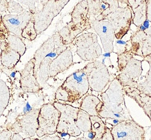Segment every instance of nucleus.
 I'll list each match as a JSON object with an SVG mask.
<instances>
[{"label":"nucleus","instance_id":"obj_10","mask_svg":"<svg viewBox=\"0 0 151 140\" xmlns=\"http://www.w3.org/2000/svg\"><path fill=\"white\" fill-rule=\"evenodd\" d=\"M111 22L113 27L115 38L121 40L129 32L132 21V14L130 8H119L109 14L105 20Z\"/></svg>","mask_w":151,"mask_h":140},{"label":"nucleus","instance_id":"obj_15","mask_svg":"<svg viewBox=\"0 0 151 140\" xmlns=\"http://www.w3.org/2000/svg\"><path fill=\"white\" fill-rule=\"evenodd\" d=\"M35 60L33 58L25 64L20 72V85L22 90L26 93H37L41 90L35 72Z\"/></svg>","mask_w":151,"mask_h":140},{"label":"nucleus","instance_id":"obj_33","mask_svg":"<svg viewBox=\"0 0 151 140\" xmlns=\"http://www.w3.org/2000/svg\"><path fill=\"white\" fill-rule=\"evenodd\" d=\"M93 140H114L111 134V129L108 127H106V131L105 134H104L102 138L99 139H93Z\"/></svg>","mask_w":151,"mask_h":140},{"label":"nucleus","instance_id":"obj_27","mask_svg":"<svg viewBox=\"0 0 151 140\" xmlns=\"http://www.w3.org/2000/svg\"><path fill=\"white\" fill-rule=\"evenodd\" d=\"M101 2L108 6V9L101 13L95 19L97 20H105L107 16L116 9L119 8V2L117 0H101Z\"/></svg>","mask_w":151,"mask_h":140},{"label":"nucleus","instance_id":"obj_38","mask_svg":"<svg viewBox=\"0 0 151 140\" xmlns=\"http://www.w3.org/2000/svg\"><path fill=\"white\" fill-rule=\"evenodd\" d=\"M32 109L31 106L29 104V103L28 102L25 107H24L23 108V113H24V114H26L27 113L30 112L31 111H32Z\"/></svg>","mask_w":151,"mask_h":140},{"label":"nucleus","instance_id":"obj_31","mask_svg":"<svg viewBox=\"0 0 151 140\" xmlns=\"http://www.w3.org/2000/svg\"><path fill=\"white\" fill-rule=\"evenodd\" d=\"M19 2L21 3L23 5L27 6L29 12L33 15L37 11L38 9L36 7V3H39V0H17Z\"/></svg>","mask_w":151,"mask_h":140},{"label":"nucleus","instance_id":"obj_8","mask_svg":"<svg viewBox=\"0 0 151 140\" xmlns=\"http://www.w3.org/2000/svg\"><path fill=\"white\" fill-rule=\"evenodd\" d=\"M60 112L52 103L42 105L38 118V128L36 135L42 138L46 135L53 134L57 132Z\"/></svg>","mask_w":151,"mask_h":140},{"label":"nucleus","instance_id":"obj_12","mask_svg":"<svg viewBox=\"0 0 151 140\" xmlns=\"http://www.w3.org/2000/svg\"><path fill=\"white\" fill-rule=\"evenodd\" d=\"M92 28L101 39L104 50L106 52H114L113 42L115 38L113 27L109 21H91Z\"/></svg>","mask_w":151,"mask_h":140},{"label":"nucleus","instance_id":"obj_9","mask_svg":"<svg viewBox=\"0 0 151 140\" xmlns=\"http://www.w3.org/2000/svg\"><path fill=\"white\" fill-rule=\"evenodd\" d=\"M114 140H145L143 127L133 119L121 121L111 129Z\"/></svg>","mask_w":151,"mask_h":140},{"label":"nucleus","instance_id":"obj_42","mask_svg":"<svg viewBox=\"0 0 151 140\" xmlns=\"http://www.w3.org/2000/svg\"><path fill=\"white\" fill-rule=\"evenodd\" d=\"M111 52H106L103 54L104 58H110L111 57Z\"/></svg>","mask_w":151,"mask_h":140},{"label":"nucleus","instance_id":"obj_26","mask_svg":"<svg viewBox=\"0 0 151 140\" xmlns=\"http://www.w3.org/2000/svg\"><path fill=\"white\" fill-rule=\"evenodd\" d=\"M35 22L32 18L23 30L21 35L22 38L30 41L31 42L35 40L37 37L38 34L35 30Z\"/></svg>","mask_w":151,"mask_h":140},{"label":"nucleus","instance_id":"obj_21","mask_svg":"<svg viewBox=\"0 0 151 140\" xmlns=\"http://www.w3.org/2000/svg\"><path fill=\"white\" fill-rule=\"evenodd\" d=\"M91 132L95 135V139H99L103 137L106 131V126L101 118L98 115L91 116Z\"/></svg>","mask_w":151,"mask_h":140},{"label":"nucleus","instance_id":"obj_41","mask_svg":"<svg viewBox=\"0 0 151 140\" xmlns=\"http://www.w3.org/2000/svg\"><path fill=\"white\" fill-rule=\"evenodd\" d=\"M17 73V71H12L11 72V73H10V74H9V76L11 77V78H15V75Z\"/></svg>","mask_w":151,"mask_h":140},{"label":"nucleus","instance_id":"obj_18","mask_svg":"<svg viewBox=\"0 0 151 140\" xmlns=\"http://www.w3.org/2000/svg\"><path fill=\"white\" fill-rule=\"evenodd\" d=\"M0 61L1 65L9 69H14L21 56L10 47L7 41H0Z\"/></svg>","mask_w":151,"mask_h":140},{"label":"nucleus","instance_id":"obj_47","mask_svg":"<svg viewBox=\"0 0 151 140\" xmlns=\"http://www.w3.org/2000/svg\"><path fill=\"white\" fill-rule=\"evenodd\" d=\"M23 140H39V139H37V138H32L31 137H28L23 139Z\"/></svg>","mask_w":151,"mask_h":140},{"label":"nucleus","instance_id":"obj_39","mask_svg":"<svg viewBox=\"0 0 151 140\" xmlns=\"http://www.w3.org/2000/svg\"><path fill=\"white\" fill-rule=\"evenodd\" d=\"M142 25H143L146 28V29H148L149 28V26H150V23H149V20H145L144 21Z\"/></svg>","mask_w":151,"mask_h":140},{"label":"nucleus","instance_id":"obj_36","mask_svg":"<svg viewBox=\"0 0 151 140\" xmlns=\"http://www.w3.org/2000/svg\"><path fill=\"white\" fill-rule=\"evenodd\" d=\"M0 33H3L7 35L10 34L6 26L3 22V18L0 19Z\"/></svg>","mask_w":151,"mask_h":140},{"label":"nucleus","instance_id":"obj_19","mask_svg":"<svg viewBox=\"0 0 151 140\" xmlns=\"http://www.w3.org/2000/svg\"><path fill=\"white\" fill-rule=\"evenodd\" d=\"M124 93L136 101L151 121V97L141 93L136 87H123Z\"/></svg>","mask_w":151,"mask_h":140},{"label":"nucleus","instance_id":"obj_17","mask_svg":"<svg viewBox=\"0 0 151 140\" xmlns=\"http://www.w3.org/2000/svg\"><path fill=\"white\" fill-rule=\"evenodd\" d=\"M63 42L62 38L58 32L55 33L53 35L48 38L40 47L36 51L33 58L35 60V72H36L38 70V67L41 62L45 58V55L51 52L54 50L59 44Z\"/></svg>","mask_w":151,"mask_h":140},{"label":"nucleus","instance_id":"obj_22","mask_svg":"<svg viewBox=\"0 0 151 140\" xmlns=\"http://www.w3.org/2000/svg\"><path fill=\"white\" fill-rule=\"evenodd\" d=\"M6 41L10 47L18 52L21 56L25 54L27 51V46L21 38L10 33L7 36Z\"/></svg>","mask_w":151,"mask_h":140},{"label":"nucleus","instance_id":"obj_11","mask_svg":"<svg viewBox=\"0 0 151 140\" xmlns=\"http://www.w3.org/2000/svg\"><path fill=\"white\" fill-rule=\"evenodd\" d=\"M40 109H36L23 115H19L15 122L8 129L14 133H23L30 137L35 136L38 128V118Z\"/></svg>","mask_w":151,"mask_h":140},{"label":"nucleus","instance_id":"obj_3","mask_svg":"<svg viewBox=\"0 0 151 140\" xmlns=\"http://www.w3.org/2000/svg\"><path fill=\"white\" fill-rule=\"evenodd\" d=\"M52 104L60 112L56 132L60 134L63 133H67L70 136L73 137L80 136L81 131L76 123L80 108L58 101H55Z\"/></svg>","mask_w":151,"mask_h":140},{"label":"nucleus","instance_id":"obj_20","mask_svg":"<svg viewBox=\"0 0 151 140\" xmlns=\"http://www.w3.org/2000/svg\"><path fill=\"white\" fill-rule=\"evenodd\" d=\"M101 102V100L97 96L88 94L82 100L79 108L90 116L98 115L97 107Z\"/></svg>","mask_w":151,"mask_h":140},{"label":"nucleus","instance_id":"obj_43","mask_svg":"<svg viewBox=\"0 0 151 140\" xmlns=\"http://www.w3.org/2000/svg\"><path fill=\"white\" fill-rule=\"evenodd\" d=\"M49 0H40L41 4L43 6L49 2Z\"/></svg>","mask_w":151,"mask_h":140},{"label":"nucleus","instance_id":"obj_29","mask_svg":"<svg viewBox=\"0 0 151 140\" xmlns=\"http://www.w3.org/2000/svg\"><path fill=\"white\" fill-rule=\"evenodd\" d=\"M24 10V8L19 3L15 2L14 0H9L8 2V9L7 11L11 13H17L20 14L23 12Z\"/></svg>","mask_w":151,"mask_h":140},{"label":"nucleus","instance_id":"obj_6","mask_svg":"<svg viewBox=\"0 0 151 140\" xmlns=\"http://www.w3.org/2000/svg\"><path fill=\"white\" fill-rule=\"evenodd\" d=\"M69 94V102H76L88 92L90 86L88 78L82 69L76 70L67 76L62 85Z\"/></svg>","mask_w":151,"mask_h":140},{"label":"nucleus","instance_id":"obj_40","mask_svg":"<svg viewBox=\"0 0 151 140\" xmlns=\"http://www.w3.org/2000/svg\"><path fill=\"white\" fill-rule=\"evenodd\" d=\"M8 35H6L3 33H0V41H5L6 40Z\"/></svg>","mask_w":151,"mask_h":140},{"label":"nucleus","instance_id":"obj_35","mask_svg":"<svg viewBox=\"0 0 151 140\" xmlns=\"http://www.w3.org/2000/svg\"><path fill=\"white\" fill-rule=\"evenodd\" d=\"M8 6V0H0V12L7 11Z\"/></svg>","mask_w":151,"mask_h":140},{"label":"nucleus","instance_id":"obj_5","mask_svg":"<svg viewBox=\"0 0 151 140\" xmlns=\"http://www.w3.org/2000/svg\"><path fill=\"white\" fill-rule=\"evenodd\" d=\"M77 50L76 53L84 61H93L102 54L95 33L88 32L78 35L74 41Z\"/></svg>","mask_w":151,"mask_h":140},{"label":"nucleus","instance_id":"obj_14","mask_svg":"<svg viewBox=\"0 0 151 140\" xmlns=\"http://www.w3.org/2000/svg\"><path fill=\"white\" fill-rule=\"evenodd\" d=\"M33 18V15L27 10L20 14H8L3 16V22L10 33L22 38L23 30Z\"/></svg>","mask_w":151,"mask_h":140},{"label":"nucleus","instance_id":"obj_32","mask_svg":"<svg viewBox=\"0 0 151 140\" xmlns=\"http://www.w3.org/2000/svg\"><path fill=\"white\" fill-rule=\"evenodd\" d=\"M128 42L129 41H124L122 40H117L115 42V47L116 51L115 53L119 54L122 53L126 51H128Z\"/></svg>","mask_w":151,"mask_h":140},{"label":"nucleus","instance_id":"obj_1","mask_svg":"<svg viewBox=\"0 0 151 140\" xmlns=\"http://www.w3.org/2000/svg\"><path fill=\"white\" fill-rule=\"evenodd\" d=\"M101 96L102 101L97 107L98 116L106 119H118L123 116L121 113L126 107L123 106L125 105L123 87L116 78Z\"/></svg>","mask_w":151,"mask_h":140},{"label":"nucleus","instance_id":"obj_24","mask_svg":"<svg viewBox=\"0 0 151 140\" xmlns=\"http://www.w3.org/2000/svg\"><path fill=\"white\" fill-rule=\"evenodd\" d=\"M88 4V17L91 21L95 20L102 13L101 10V0H87Z\"/></svg>","mask_w":151,"mask_h":140},{"label":"nucleus","instance_id":"obj_30","mask_svg":"<svg viewBox=\"0 0 151 140\" xmlns=\"http://www.w3.org/2000/svg\"><path fill=\"white\" fill-rule=\"evenodd\" d=\"M55 99L57 101H61L65 102H69V94L67 91L61 85L57 89L55 92Z\"/></svg>","mask_w":151,"mask_h":140},{"label":"nucleus","instance_id":"obj_50","mask_svg":"<svg viewBox=\"0 0 151 140\" xmlns=\"http://www.w3.org/2000/svg\"><path fill=\"white\" fill-rule=\"evenodd\" d=\"M60 140H67L65 139H63V138H61V139Z\"/></svg>","mask_w":151,"mask_h":140},{"label":"nucleus","instance_id":"obj_7","mask_svg":"<svg viewBox=\"0 0 151 140\" xmlns=\"http://www.w3.org/2000/svg\"><path fill=\"white\" fill-rule=\"evenodd\" d=\"M85 73L92 91L101 92L110 81V75L105 64L95 60L88 63L82 69Z\"/></svg>","mask_w":151,"mask_h":140},{"label":"nucleus","instance_id":"obj_44","mask_svg":"<svg viewBox=\"0 0 151 140\" xmlns=\"http://www.w3.org/2000/svg\"><path fill=\"white\" fill-rule=\"evenodd\" d=\"M119 2H120L122 4H125L128 5V0H117Z\"/></svg>","mask_w":151,"mask_h":140},{"label":"nucleus","instance_id":"obj_28","mask_svg":"<svg viewBox=\"0 0 151 140\" xmlns=\"http://www.w3.org/2000/svg\"><path fill=\"white\" fill-rule=\"evenodd\" d=\"M118 55V67L119 72H122L127 64L133 57V54L129 50L122 53Z\"/></svg>","mask_w":151,"mask_h":140},{"label":"nucleus","instance_id":"obj_2","mask_svg":"<svg viewBox=\"0 0 151 140\" xmlns=\"http://www.w3.org/2000/svg\"><path fill=\"white\" fill-rule=\"evenodd\" d=\"M88 12L87 0H82L76 5L71 14L70 21L58 32L65 45L72 44L81 33L92 28Z\"/></svg>","mask_w":151,"mask_h":140},{"label":"nucleus","instance_id":"obj_45","mask_svg":"<svg viewBox=\"0 0 151 140\" xmlns=\"http://www.w3.org/2000/svg\"><path fill=\"white\" fill-rule=\"evenodd\" d=\"M139 30L141 31H145L146 29L144 26L143 25H141L139 26Z\"/></svg>","mask_w":151,"mask_h":140},{"label":"nucleus","instance_id":"obj_37","mask_svg":"<svg viewBox=\"0 0 151 140\" xmlns=\"http://www.w3.org/2000/svg\"><path fill=\"white\" fill-rule=\"evenodd\" d=\"M10 140H23V138L19 133H14Z\"/></svg>","mask_w":151,"mask_h":140},{"label":"nucleus","instance_id":"obj_25","mask_svg":"<svg viewBox=\"0 0 151 140\" xmlns=\"http://www.w3.org/2000/svg\"><path fill=\"white\" fill-rule=\"evenodd\" d=\"M136 88L144 94L151 97V64L145 80L143 82H139Z\"/></svg>","mask_w":151,"mask_h":140},{"label":"nucleus","instance_id":"obj_16","mask_svg":"<svg viewBox=\"0 0 151 140\" xmlns=\"http://www.w3.org/2000/svg\"><path fill=\"white\" fill-rule=\"evenodd\" d=\"M79 63L73 62V53L69 46L51 62L49 68V78L55 77L61 73L68 70L71 66Z\"/></svg>","mask_w":151,"mask_h":140},{"label":"nucleus","instance_id":"obj_48","mask_svg":"<svg viewBox=\"0 0 151 140\" xmlns=\"http://www.w3.org/2000/svg\"><path fill=\"white\" fill-rule=\"evenodd\" d=\"M106 58H104L102 60V63L104 64H105V60H106Z\"/></svg>","mask_w":151,"mask_h":140},{"label":"nucleus","instance_id":"obj_34","mask_svg":"<svg viewBox=\"0 0 151 140\" xmlns=\"http://www.w3.org/2000/svg\"><path fill=\"white\" fill-rule=\"evenodd\" d=\"M61 138L57 134H53L51 135H45L43 138L39 140H60Z\"/></svg>","mask_w":151,"mask_h":140},{"label":"nucleus","instance_id":"obj_23","mask_svg":"<svg viewBox=\"0 0 151 140\" xmlns=\"http://www.w3.org/2000/svg\"><path fill=\"white\" fill-rule=\"evenodd\" d=\"M77 126L81 132H89L91 129V116L83 110H79L78 116L76 121Z\"/></svg>","mask_w":151,"mask_h":140},{"label":"nucleus","instance_id":"obj_46","mask_svg":"<svg viewBox=\"0 0 151 140\" xmlns=\"http://www.w3.org/2000/svg\"><path fill=\"white\" fill-rule=\"evenodd\" d=\"M75 140H92L89 139V138H86V137H81V138H78L77 139H76Z\"/></svg>","mask_w":151,"mask_h":140},{"label":"nucleus","instance_id":"obj_4","mask_svg":"<svg viewBox=\"0 0 151 140\" xmlns=\"http://www.w3.org/2000/svg\"><path fill=\"white\" fill-rule=\"evenodd\" d=\"M70 0H49L40 10L33 15L38 35L45 31L50 25L53 19L60 13Z\"/></svg>","mask_w":151,"mask_h":140},{"label":"nucleus","instance_id":"obj_13","mask_svg":"<svg viewBox=\"0 0 151 140\" xmlns=\"http://www.w3.org/2000/svg\"><path fill=\"white\" fill-rule=\"evenodd\" d=\"M142 72V62L133 58L116 79L123 87H136Z\"/></svg>","mask_w":151,"mask_h":140},{"label":"nucleus","instance_id":"obj_49","mask_svg":"<svg viewBox=\"0 0 151 140\" xmlns=\"http://www.w3.org/2000/svg\"><path fill=\"white\" fill-rule=\"evenodd\" d=\"M2 18H3V16L1 13L0 12V19H2Z\"/></svg>","mask_w":151,"mask_h":140}]
</instances>
